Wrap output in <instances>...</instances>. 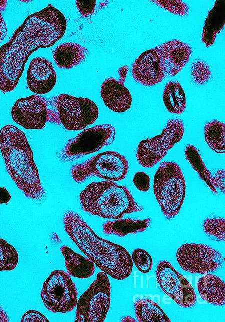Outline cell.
Here are the masks:
<instances>
[{
    "label": "cell",
    "mask_w": 225,
    "mask_h": 322,
    "mask_svg": "<svg viewBox=\"0 0 225 322\" xmlns=\"http://www.w3.org/2000/svg\"><path fill=\"white\" fill-rule=\"evenodd\" d=\"M66 27L64 15L52 4L28 16L0 48V90L13 91L30 56L38 48L53 46L64 36Z\"/></svg>",
    "instance_id": "6da1fadb"
},
{
    "label": "cell",
    "mask_w": 225,
    "mask_h": 322,
    "mask_svg": "<svg viewBox=\"0 0 225 322\" xmlns=\"http://www.w3.org/2000/svg\"><path fill=\"white\" fill-rule=\"evenodd\" d=\"M63 222L71 239L103 272L118 280H124L130 275L133 262L125 248L98 236L75 211H66Z\"/></svg>",
    "instance_id": "7a4b0ae2"
},
{
    "label": "cell",
    "mask_w": 225,
    "mask_h": 322,
    "mask_svg": "<svg viewBox=\"0 0 225 322\" xmlns=\"http://www.w3.org/2000/svg\"><path fill=\"white\" fill-rule=\"evenodd\" d=\"M0 149L12 178L27 197L41 200L45 195L33 152L25 133L12 124L0 130Z\"/></svg>",
    "instance_id": "3957f363"
},
{
    "label": "cell",
    "mask_w": 225,
    "mask_h": 322,
    "mask_svg": "<svg viewBox=\"0 0 225 322\" xmlns=\"http://www.w3.org/2000/svg\"><path fill=\"white\" fill-rule=\"evenodd\" d=\"M80 200L83 210L104 218L119 219L144 209L126 187L110 180L90 183L80 192Z\"/></svg>",
    "instance_id": "277c9868"
},
{
    "label": "cell",
    "mask_w": 225,
    "mask_h": 322,
    "mask_svg": "<svg viewBox=\"0 0 225 322\" xmlns=\"http://www.w3.org/2000/svg\"><path fill=\"white\" fill-rule=\"evenodd\" d=\"M156 198L168 219L180 212L186 196V185L180 166L172 161L162 162L154 180Z\"/></svg>",
    "instance_id": "5b68a950"
},
{
    "label": "cell",
    "mask_w": 225,
    "mask_h": 322,
    "mask_svg": "<svg viewBox=\"0 0 225 322\" xmlns=\"http://www.w3.org/2000/svg\"><path fill=\"white\" fill-rule=\"evenodd\" d=\"M51 102L57 112L48 109V120L62 124L70 131L84 129L94 124L98 116L96 104L88 98L62 93L54 97Z\"/></svg>",
    "instance_id": "8992f818"
},
{
    "label": "cell",
    "mask_w": 225,
    "mask_h": 322,
    "mask_svg": "<svg viewBox=\"0 0 225 322\" xmlns=\"http://www.w3.org/2000/svg\"><path fill=\"white\" fill-rule=\"evenodd\" d=\"M128 169V160L124 156L116 151H108L74 165L71 175L78 182L92 176L110 181H120L125 178Z\"/></svg>",
    "instance_id": "52a82bcc"
},
{
    "label": "cell",
    "mask_w": 225,
    "mask_h": 322,
    "mask_svg": "<svg viewBox=\"0 0 225 322\" xmlns=\"http://www.w3.org/2000/svg\"><path fill=\"white\" fill-rule=\"evenodd\" d=\"M110 290L107 274L98 272L96 279L78 301L75 321H104L110 307Z\"/></svg>",
    "instance_id": "ba28073f"
},
{
    "label": "cell",
    "mask_w": 225,
    "mask_h": 322,
    "mask_svg": "<svg viewBox=\"0 0 225 322\" xmlns=\"http://www.w3.org/2000/svg\"><path fill=\"white\" fill-rule=\"evenodd\" d=\"M184 133V126L181 119H169L160 135L140 142L136 154L139 163L146 168L154 167L182 140Z\"/></svg>",
    "instance_id": "9c48e42d"
},
{
    "label": "cell",
    "mask_w": 225,
    "mask_h": 322,
    "mask_svg": "<svg viewBox=\"0 0 225 322\" xmlns=\"http://www.w3.org/2000/svg\"><path fill=\"white\" fill-rule=\"evenodd\" d=\"M40 296L46 308L54 313H66L78 303V291L70 274L62 270L53 271L43 284Z\"/></svg>",
    "instance_id": "30bf717a"
},
{
    "label": "cell",
    "mask_w": 225,
    "mask_h": 322,
    "mask_svg": "<svg viewBox=\"0 0 225 322\" xmlns=\"http://www.w3.org/2000/svg\"><path fill=\"white\" fill-rule=\"evenodd\" d=\"M115 136L116 129L109 124L86 129L68 141L60 153V158L64 162L77 160L112 144Z\"/></svg>",
    "instance_id": "8fae6325"
},
{
    "label": "cell",
    "mask_w": 225,
    "mask_h": 322,
    "mask_svg": "<svg viewBox=\"0 0 225 322\" xmlns=\"http://www.w3.org/2000/svg\"><path fill=\"white\" fill-rule=\"evenodd\" d=\"M176 256L180 266L192 274L214 271L222 266L224 261L219 251L202 244H184L178 249Z\"/></svg>",
    "instance_id": "7c38bea8"
},
{
    "label": "cell",
    "mask_w": 225,
    "mask_h": 322,
    "mask_svg": "<svg viewBox=\"0 0 225 322\" xmlns=\"http://www.w3.org/2000/svg\"><path fill=\"white\" fill-rule=\"evenodd\" d=\"M156 274L163 290L180 307L188 308L196 303V295L191 284L166 260L160 261Z\"/></svg>",
    "instance_id": "4fadbf2b"
},
{
    "label": "cell",
    "mask_w": 225,
    "mask_h": 322,
    "mask_svg": "<svg viewBox=\"0 0 225 322\" xmlns=\"http://www.w3.org/2000/svg\"><path fill=\"white\" fill-rule=\"evenodd\" d=\"M48 101L40 95H32L16 101L12 109L13 120L27 129H42L48 120Z\"/></svg>",
    "instance_id": "5bb4252c"
},
{
    "label": "cell",
    "mask_w": 225,
    "mask_h": 322,
    "mask_svg": "<svg viewBox=\"0 0 225 322\" xmlns=\"http://www.w3.org/2000/svg\"><path fill=\"white\" fill-rule=\"evenodd\" d=\"M158 52L165 77L178 73L188 62L192 48L179 40L167 41L154 48Z\"/></svg>",
    "instance_id": "9a60e30c"
},
{
    "label": "cell",
    "mask_w": 225,
    "mask_h": 322,
    "mask_svg": "<svg viewBox=\"0 0 225 322\" xmlns=\"http://www.w3.org/2000/svg\"><path fill=\"white\" fill-rule=\"evenodd\" d=\"M27 84L32 92L46 94L55 86L56 74L52 63L44 57H36L30 64L27 72Z\"/></svg>",
    "instance_id": "2e32d148"
},
{
    "label": "cell",
    "mask_w": 225,
    "mask_h": 322,
    "mask_svg": "<svg viewBox=\"0 0 225 322\" xmlns=\"http://www.w3.org/2000/svg\"><path fill=\"white\" fill-rule=\"evenodd\" d=\"M132 71L136 81L148 86L160 83L165 78L154 48L144 51L138 57L133 64Z\"/></svg>",
    "instance_id": "e0dca14e"
},
{
    "label": "cell",
    "mask_w": 225,
    "mask_h": 322,
    "mask_svg": "<svg viewBox=\"0 0 225 322\" xmlns=\"http://www.w3.org/2000/svg\"><path fill=\"white\" fill-rule=\"evenodd\" d=\"M100 94L105 105L114 112L122 113L131 106L132 100L129 90L113 77L104 81Z\"/></svg>",
    "instance_id": "ac0fdd59"
},
{
    "label": "cell",
    "mask_w": 225,
    "mask_h": 322,
    "mask_svg": "<svg viewBox=\"0 0 225 322\" xmlns=\"http://www.w3.org/2000/svg\"><path fill=\"white\" fill-rule=\"evenodd\" d=\"M198 289L202 299L218 306L225 303V283L219 277L212 274H206L199 279Z\"/></svg>",
    "instance_id": "d6986e66"
},
{
    "label": "cell",
    "mask_w": 225,
    "mask_h": 322,
    "mask_svg": "<svg viewBox=\"0 0 225 322\" xmlns=\"http://www.w3.org/2000/svg\"><path fill=\"white\" fill-rule=\"evenodd\" d=\"M88 50L74 42H66L58 46L54 52V59L61 68L70 69L84 61Z\"/></svg>",
    "instance_id": "ffe728a7"
},
{
    "label": "cell",
    "mask_w": 225,
    "mask_h": 322,
    "mask_svg": "<svg viewBox=\"0 0 225 322\" xmlns=\"http://www.w3.org/2000/svg\"><path fill=\"white\" fill-rule=\"evenodd\" d=\"M60 251L65 259L68 273L74 277L81 279L90 277L94 274V263L88 258L76 253L69 247L64 245Z\"/></svg>",
    "instance_id": "44dd1931"
},
{
    "label": "cell",
    "mask_w": 225,
    "mask_h": 322,
    "mask_svg": "<svg viewBox=\"0 0 225 322\" xmlns=\"http://www.w3.org/2000/svg\"><path fill=\"white\" fill-rule=\"evenodd\" d=\"M151 219L144 220L126 218L114 221H108L103 225L104 232L106 234H114L118 237L144 232L148 227Z\"/></svg>",
    "instance_id": "7402d4cb"
},
{
    "label": "cell",
    "mask_w": 225,
    "mask_h": 322,
    "mask_svg": "<svg viewBox=\"0 0 225 322\" xmlns=\"http://www.w3.org/2000/svg\"><path fill=\"white\" fill-rule=\"evenodd\" d=\"M163 101L167 110L172 113L180 114L185 110L186 94L178 81L172 80L167 83L163 93Z\"/></svg>",
    "instance_id": "603a6c76"
},
{
    "label": "cell",
    "mask_w": 225,
    "mask_h": 322,
    "mask_svg": "<svg viewBox=\"0 0 225 322\" xmlns=\"http://www.w3.org/2000/svg\"><path fill=\"white\" fill-rule=\"evenodd\" d=\"M136 315L140 322H170V320L160 306L154 301L142 299L135 301Z\"/></svg>",
    "instance_id": "cb8c5ba5"
},
{
    "label": "cell",
    "mask_w": 225,
    "mask_h": 322,
    "mask_svg": "<svg viewBox=\"0 0 225 322\" xmlns=\"http://www.w3.org/2000/svg\"><path fill=\"white\" fill-rule=\"evenodd\" d=\"M204 138L209 147L217 153L225 152V124L214 119L206 123Z\"/></svg>",
    "instance_id": "d4e9b609"
},
{
    "label": "cell",
    "mask_w": 225,
    "mask_h": 322,
    "mask_svg": "<svg viewBox=\"0 0 225 322\" xmlns=\"http://www.w3.org/2000/svg\"><path fill=\"white\" fill-rule=\"evenodd\" d=\"M185 154L186 159L200 177L206 183L210 190L216 194V188L210 182L211 173L206 168L196 147L191 144L188 145L186 148Z\"/></svg>",
    "instance_id": "484cf974"
},
{
    "label": "cell",
    "mask_w": 225,
    "mask_h": 322,
    "mask_svg": "<svg viewBox=\"0 0 225 322\" xmlns=\"http://www.w3.org/2000/svg\"><path fill=\"white\" fill-rule=\"evenodd\" d=\"M216 7L214 6V8L211 10L208 14L206 19L205 26L204 27V32L202 34V41L204 42L207 46L213 44L215 40L216 35L218 32L222 28L220 27V19L224 18V12L220 13V7L218 6V13H216ZM223 26V25H222Z\"/></svg>",
    "instance_id": "4316f807"
},
{
    "label": "cell",
    "mask_w": 225,
    "mask_h": 322,
    "mask_svg": "<svg viewBox=\"0 0 225 322\" xmlns=\"http://www.w3.org/2000/svg\"><path fill=\"white\" fill-rule=\"evenodd\" d=\"M18 259V254L16 248L6 240L0 238V271L14 269Z\"/></svg>",
    "instance_id": "83f0119b"
},
{
    "label": "cell",
    "mask_w": 225,
    "mask_h": 322,
    "mask_svg": "<svg viewBox=\"0 0 225 322\" xmlns=\"http://www.w3.org/2000/svg\"><path fill=\"white\" fill-rule=\"evenodd\" d=\"M205 233L213 240H225V219L218 216L206 218L202 225Z\"/></svg>",
    "instance_id": "f1b7e54d"
},
{
    "label": "cell",
    "mask_w": 225,
    "mask_h": 322,
    "mask_svg": "<svg viewBox=\"0 0 225 322\" xmlns=\"http://www.w3.org/2000/svg\"><path fill=\"white\" fill-rule=\"evenodd\" d=\"M191 73L193 80L198 85L206 83L212 74L208 65L202 60H196L193 62Z\"/></svg>",
    "instance_id": "f546056e"
},
{
    "label": "cell",
    "mask_w": 225,
    "mask_h": 322,
    "mask_svg": "<svg viewBox=\"0 0 225 322\" xmlns=\"http://www.w3.org/2000/svg\"><path fill=\"white\" fill-rule=\"evenodd\" d=\"M132 259L136 266L142 273L149 272L152 268V257L144 249H136L132 252Z\"/></svg>",
    "instance_id": "4dcf8cb0"
},
{
    "label": "cell",
    "mask_w": 225,
    "mask_h": 322,
    "mask_svg": "<svg viewBox=\"0 0 225 322\" xmlns=\"http://www.w3.org/2000/svg\"><path fill=\"white\" fill-rule=\"evenodd\" d=\"M174 14L185 15L189 12L188 6L182 1H152Z\"/></svg>",
    "instance_id": "1f68e13d"
},
{
    "label": "cell",
    "mask_w": 225,
    "mask_h": 322,
    "mask_svg": "<svg viewBox=\"0 0 225 322\" xmlns=\"http://www.w3.org/2000/svg\"><path fill=\"white\" fill-rule=\"evenodd\" d=\"M133 182L136 187L140 191L147 192L150 188V177L144 172H136L134 177Z\"/></svg>",
    "instance_id": "d6a6232c"
},
{
    "label": "cell",
    "mask_w": 225,
    "mask_h": 322,
    "mask_svg": "<svg viewBox=\"0 0 225 322\" xmlns=\"http://www.w3.org/2000/svg\"><path fill=\"white\" fill-rule=\"evenodd\" d=\"M76 1L77 8L83 17L86 18L94 12L96 0H76Z\"/></svg>",
    "instance_id": "836d02e7"
},
{
    "label": "cell",
    "mask_w": 225,
    "mask_h": 322,
    "mask_svg": "<svg viewBox=\"0 0 225 322\" xmlns=\"http://www.w3.org/2000/svg\"><path fill=\"white\" fill-rule=\"evenodd\" d=\"M224 169L218 170L214 175H212L210 178V182L212 185L216 188L217 187L224 194L225 185H224Z\"/></svg>",
    "instance_id": "e575fe53"
},
{
    "label": "cell",
    "mask_w": 225,
    "mask_h": 322,
    "mask_svg": "<svg viewBox=\"0 0 225 322\" xmlns=\"http://www.w3.org/2000/svg\"><path fill=\"white\" fill-rule=\"evenodd\" d=\"M22 322H48L49 320L42 313L34 310H30L24 313L21 320Z\"/></svg>",
    "instance_id": "d590c367"
},
{
    "label": "cell",
    "mask_w": 225,
    "mask_h": 322,
    "mask_svg": "<svg viewBox=\"0 0 225 322\" xmlns=\"http://www.w3.org/2000/svg\"><path fill=\"white\" fill-rule=\"evenodd\" d=\"M12 196L5 187H0V204L8 203Z\"/></svg>",
    "instance_id": "8d00e7d4"
},
{
    "label": "cell",
    "mask_w": 225,
    "mask_h": 322,
    "mask_svg": "<svg viewBox=\"0 0 225 322\" xmlns=\"http://www.w3.org/2000/svg\"><path fill=\"white\" fill-rule=\"evenodd\" d=\"M8 32L6 24L0 11V43L6 36Z\"/></svg>",
    "instance_id": "74e56055"
},
{
    "label": "cell",
    "mask_w": 225,
    "mask_h": 322,
    "mask_svg": "<svg viewBox=\"0 0 225 322\" xmlns=\"http://www.w3.org/2000/svg\"><path fill=\"white\" fill-rule=\"evenodd\" d=\"M10 319L6 312L0 305V322H8Z\"/></svg>",
    "instance_id": "f35d334b"
},
{
    "label": "cell",
    "mask_w": 225,
    "mask_h": 322,
    "mask_svg": "<svg viewBox=\"0 0 225 322\" xmlns=\"http://www.w3.org/2000/svg\"><path fill=\"white\" fill-rule=\"evenodd\" d=\"M7 3V1L6 0H0V11H4L6 7Z\"/></svg>",
    "instance_id": "ab89813d"
},
{
    "label": "cell",
    "mask_w": 225,
    "mask_h": 322,
    "mask_svg": "<svg viewBox=\"0 0 225 322\" xmlns=\"http://www.w3.org/2000/svg\"><path fill=\"white\" fill-rule=\"evenodd\" d=\"M122 321H136V320L130 316L125 317L122 320Z\"/></svg>",
    "instance_id": "60d3db41"
}]
</instances>
